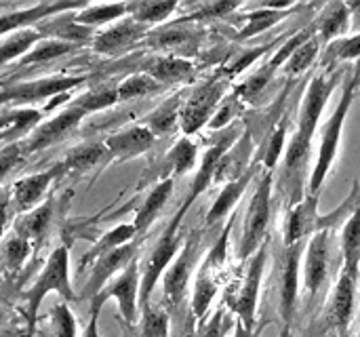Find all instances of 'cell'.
<instances>
[{"label": "cell", "instance_id": "cell-1", "mask_svg": "<svg viewBox=\"0 0 360 337\" xmlns=\"http://www.w3.org/2000/svg\"><path fill=\"white\" fill-rule=\"evenodd\" d=\"M344 68L338 70H321L308 84V91L302 99L300 114H297V127L295 133L285 150V158L281 165V177H278V190L287 198V205H297L306 194V173L312 156V141L314 133L319 129L321 116L335 91V87L346 78Z\"/></svg>", "mask_w": 360, "mask_h": 337}, {"label": "cell", "instance_id": "cell-2", "mask_svg": "<svg viewBox=\"0 0 360 337\" xmlns=\"http://www.w3.org/2000/svg\"><path fill=\"white\" fill-rule=\"evenodd\" d=\"M360 205V182L352 184L350 194L346 201L331 213L321 215L319 213V196L306 194L297 205L287 209L285 226H283V245L291 247L297 243H304L306 239H312L319 232L333 230L340 224H346V220L352 215V211Z\"/></svg>", "mask_w": 360, "mask_h": 337}, {"label": "cell", "instance_id": "cell-3", "mask_svg": "<svg viewBox=\"0 0 360 337\" xmlns=\"http://www.w3.org/2000/svg\"><path fill=\"white\" fill-rule=\"evenodd\" d=\"M360 89V80L354 76V70L346 72L344 78V87H342V97L340 103L335 106L333 114L329 116V120L323 127V135H321V144H319V154L314 160V167L310 171V179H308V194L319 196L323 184L327 182L338 154H340V144H342V133H344V125L346 118L350 114V108L356 99V93Z\"/></svg>", "mask_w": 360, "mask_h": 337}, {"label": "cell", "instance_id": "cell-4", "mask_svg": "<svg viewBox=\"0 0 360 337\" xmlns=\"http://www.w3.org/2000/svg\"><path fill=\"white\" fill-rule=\"evenodd\" d=\"M49 293H57L63 302H76L78 295L74 293L72 281H70V249L68 245H59L49 255L46 264L42 266L36 281L30 285V289L23 291L25 302V319H27V336L34 333L38 310Z\"/></svg>", "mask_w": 360, "mask_h": 337}, {"label": "cell", "instance_id": "cell-5", "mask_svg": "<svg viewBox=\"0 0 360 337\" xmlns=\"http://www.w3.org/2000/svg\"><path fill=\"white\" fill-rule=\"evenodd\" d=\"M272 186H274V171L262 169V177L257 182V188L245 213L243 239L238 245L240 262H249L255 255V251L270 239L268 226H270V215H272Z\"/></svg>", "mask_w": 360, "mask_h": 337}, {"label": "cell", "instance_id": "cell-6", "mask_svg": "<svg viewBox=\"0 0 360 337\" xmlns=\"http://www.w3.org/2000/svg\"><path fill=\"white\" fill-rule=\"evenodd\" d=\"M184 211L179 209L173 220L169 222V226L165 228V232L160 234L156 247L150 251V255L146 257L143 266H141V289H139V310L143 306L150 304L152 291L156 287V283L165 276L167 268L173 264V260L177 257V253L181 251L186 239L179 234L181 222H184Z\"/></svg>", "mask_w": 360, "mask_h": 337}, {"label": "cell", "instance_id": "cell-7", "mask_svg": "<svg viewBox=\"0 0 360 337\" xmlns=\"http://www.w3.org/2000/svg\"><path fill=\"white\" fill-rule=\"evenodd\" d=\"M89 76H65V74H55V76H44L36 80H23L15 84H6L0 89V106H13V108H32V103L55 99L63 93H70L72 89H78L84 84Z\"/></svg>", "mask_w": 360, "mask_h": 337}, {"label": "cell", "instance_id": "cell-8", "mask_svg": "<svg viewBox=\"0 0 360 337\" xmlns=\"http://www.w3.org/2000/svg\"><path fill=\"white\" fill-rule=\"evenodd\" d=\"M139 289H141V266L137 262V257L112 281L108 283V287L91 302V310H99L103 308V304L108 300H116L118 304V312L124 321L127 327H135L137 325V317H139Z\"/></svg>", "mask_w": 360, "mask_h": 337}, {"label": "cell", "instance_id": "cell-9", "mask_svg": "<svg viewBox=\"0 0 360 337\" xmlns=\"http://www.w3.org/2000/svg\"><path fill=\"white\" fill-rule=\"evenodd\" d=\"M268 249H270V239L249 260L247 274L240 283V289L226 300L228 306L232 308V312L240 319V323L247 329H255V323H257L255 317H257L262 281H264V272H266V264H268Z\"/></svg>", "mask_w": 360, "mask_h": 337}, {"label": "cell", "instance_id": "cell-10", "mask_svg": "<svg viewBox=\"0 0 360 337\" xmlns=\"http://www.w3.org/2000/svg\"><path fill=\"white\" fill-rule=\"evenodd\" d=\"M228 91V78H213L200 84L181 106L179 112V127L186 137L198 133L205 125L211 122L213 114L217 112L224 95Z\"/></svg>", "mask_w": 360, "mask_h": 337}, {"label": "cell", "instance_id": "cell-11", "mask_svg": "<svg viewBox=\"0 0 360 337\" xmlns=\"http://www.w3.org/2000/svg\"><path fill=\"white\" fill-rule=\"evenodd\" d=\"M86 116L89 114L82 108H78L76 103H68L61 112H57L53 118L40 122L23 141H19L21 154L30 156L34 152H42V150L63 141L65 137H70L80 127V122Z\"/></svg>", "mask_w": 360, "mask_h": 337}, {"label": "cell", "instance_id": "cell-12", "mask_svg": "<svg viewBox=\"0 0 360 337\" xmlns=\"http://www.w3.org/2000/svg\"><path fill=\"white\" fill-rule=\"evenodd\" d=\"M356 287H359V281L340 270L338 283H335V287L327 300V306L319 319L321 325L329 333L350 337V327H352L354 310H356Z\"/></svg>", "mask_w": 360, "mask_h": 337}, {"label": "cell", "instance_id": "cell-13", "mask_svg": "<svg viewBox=\"0 0 360 337\" xmlns=\"http://www.w3.org/2000/svg\"><path fill=\"white\" fill-rule=\"evenodd\" d=\"M331 232L325 230L314 234L306 245V260H304V289L306 300L312 306L316 298L323 293L329 276H331Z\"/></svg>", "mask_w": 360, "mask_h": 337}, {"label": "cell", "instance_id": "cell-14", "mask_svg": "<svg viewBox=\"0 0 360 337\" xmlns=\"http://www.w3.org/2000/svg\"><path fill=\"white\" fill-rule=\"evenodd\" d=\"M240 133H245V129H243V125L240 122H232L228 129H224L221 131V135L217 137V141L205 152V156H202V160H200V165H198V169H196V175H194V182H192V188H190V192H188V196H186V201L181 203V211L184 213H188V209L194 205V201L213 184V179H215V171H217V165H219V160L224 158V154L240 139Z\"/></svg>", "mask_w": 360, "mask_h": 337}, {"label": "cell", "instance_id": "cell-15", "mask_svg": "<svg viewBox=\"0 0 360 337\" xmlns=\"http://www.w3.org/2000/svg\"><path fill=\"white\" fill-rule=\"evenodd\" d=\"M306 253V241L285 247L278 274V317L283 325H293L300 300V264Z\"/></svg>", "mask_w": 360, "mask_h": 337}, {"label": "cell", "instance_id": "cell-16", "mask_svg": "<svg viewBox=\"0 0 360 337\" xmlns=\"http://www.w3.org/2000/svg\"><path fill=\"white\" fill-rule=\"evenodd\" d=\"M139 247H141V241L135 239L133 243H129V245H124V247H120V249H116V251H110V253L101 255L97 262H93V266H91V276H89V281L84 283L80 298L93 302V300L108 287L110 279L116 276V274H120V272L137 257Z\"/></svg>", "mask_w": 360, "mask_h": 337}, {"label": "cell", "instance_id": "cell-17", "mask_svg": "<svg viewBox=\"0 0 360 337\" xmlns=\"http://www.w3.org/2000/svg\"><path fill=\"white\" fill-rule=\"evenodd\" d=\"M198 245L200 239L198 234H190L181 247V251L177 253V257L173 260V264L167 268L165 276H162V291H165V300L171 308H177L184 298H186V289H188V281L192 276V268H194V260L198 253Z\"/></svg>", "mask_w": 360, "mask_h": 337}, {"label": "cell", "instance_id": "cell-18", "mask_svg": "<svg viewBox=\"0 0 360 337\" xmlns=\"http://www.w3.org/2000/svg\"><path fill=\"white\" fill-rule=\"evenodd\" d=\"M63 177L59 165L46 169V171H38L25 177H19L13 186H11V198H13V207L17 213H27L32 209H36L38 205H42L49 188Z\"/></svg>", "mask_w": 360, "mask_h": 337}, {"label": "cell", "instance_id": "cell-19", "mask_svg": "<svg viewBox=\"0 0 360 337\" xmlns=\"http://www.w3.org/2000/svg\"><path fill=\"white\" fill-rule=\"evenodd\" d=\"M148 25L137 23L131 17H124L108 27H101L93 38H91V49L93 53L99 55H118L120 51L133 46L137 40H141L148 34Z\"/></svg>", "mask_w": 360, "mask_h": 337}, {"label": "cell", "instance_id": "cell-20", "mask_svg": "<svg viewBox=\"0 0 360 337\" xmlns=\"http://www.w3.org/2000/svg\"><path fill=\"white\" fill-rule=\"evenodd\" d=\"M82 6H86L84 2H40L34 6H25V8H17V11H8L0 15V36L6 34H17L21 30L32 27L34 23L46 19V17H57L61 13L68 11H80Z\"/></svg>", "mask_w": 360, "mask_h": 337}, {"label": "cell", "instance_id": "cell-21", "mask_svg": "<svg viewBox=\"0 0 360 337\" xmlns=\"http://www.w3.org/2000/svg\"><path fill=\"white\" fill-rule=\"evenodd\" d=\"M108 154H110V163L112 160H131L137 158L141 154H146L150 148H154L156 144V135L146 127V125H131L124 127L112 135H108L103 139Z\"/></svg>", "mask_w": 360, "mask_h": 337}, {"label": "cell", "instance_id": "cell-22", "mask_svg": "<svg viewBox=\"0 0 360 337\" xmlns=\"http://www.w3.org/2000/svg\"><path fill=\"white\" fill-rule=\"evenodd\" d=\"M312 25L316 30V38L321 40L323 49L329 42L348 36L350 25H352V13H350L348 2H340V0L338 2H327L321 8V13L314 15Z\"/></svg>", "mask_w": 360, "mask_h": 337}, {"label": "cell", "instance_id": "cell-23", "mask_svg": "<svg viewBox=\"0 0 360 337\" xmlns=\"http://www.w3.org/2000/svg\"><path fill=\"white\" fill-rule=\"evenodd\" d=\"M251 154H253V137H251L249 131H245L240 135V139L219 160L213 184H217V182L230 184V182H234L238 177H243L253 167L251 165Z\"/></svg>", "mask_w": 360, "mask_h": 337}, {"label": "cell", "instance_id": "cell-24", "mask_svg": "<svg viewBox=\"0 0 360 337\" xmlns=\"http://www.w3.org/2000/svg\"><path fill=\"white\" fill-rule=\"evenodd\" d=\"M42 110L38 108H11L0 116V144H19L23 141L40 122Z\"/></svg>", "mask_w": 360, "mask_h": 337}, {"label": "cell", "instance_id": "cell-25", "mask_svg": "<svg viewBox=\"0 0 360 337\" xmlns=\"http://www.w3.org/2000/svg\"><path fill=\"white\" fill-rule=\"evenodd\" d=\"M141 72L152 76L158 84H175L190 80L196 68L192 61L177 55H156L141 65Z\"/></svg>", "mask_w": 360, "mask_h": 337}, {"label": "cell", "instance_id": "cell-26", "mask_svg": "<svg viewBox=\"0 0 360 337\" xmlns=\"http://www.w3.org/2000/svg\"><path fill=\"white\" fill-rule=\"evenodd\" d=\"M295 11H300V4L293 2H278V4H264L259 8H255L253 13L245 15V25L243 30L236 34L238 40H249L257 34H264L266 30L274 27L278 21H283L285 17L293 15Z\"/></svg>", "mask_w": 360, "mask_h": 337}, {"label": "cell", "instance_id": "cell-27", "mask_svg": "<svg viewBox=\"0 0 360 337\" xmlns=\"http://www.w3.org/2000/svg\"><path fill=\"white\" fill-rule=\"evenodd\" d=\"M259 163H255L243 177H238V179H234V182H230V184H226V188L219 192V196L215 198V203H213V207L209 209V213H207V217H205V226L207 228H211V226H215V224H219L224 217H228L230 213H232V209L236 207V203L243 198V194L247 192V188H249V184L253 182V177L257 175V171H259Z\"/></svg>", "mask_w": 360, "mask_h": 337}, {"label": "cell", "instance_id": "cell-28", "mask_svg": "<svg viewBox=\"0 0 360 337\" xmlns=\"http://www.w3.org/2000/svg\"><path fill=\"white\" fill-rule=\"evenodd\" d=\"M110 163V154H108V148L103 141H84V144H78L76 148L68 150V154L63 156L59 165L61 173L68 175V173H84V171H91L93 167H99V165H105Z\"/></svg>", "mask_w": 360, "mask_h": 337}, {"label": "cell", "instance_id": "cell-29", "mask_svg": "<svg viewBox=\"0 0 360 337\" xmlns=\"http://www.w3.org/2000/svg\"><path fill=\"white\" fill-rule=\"evenodd\" d=\"M340 251H342V272L350 274L359 281L360 274V205L352 211V215L342 226L340 236Z\"/></svg>", "mask_w": 360, "mask_h": 337}, {"label": "cell", "instance_id": "cell-30", "mask_svg": "<svg viewBox=\"0 0 360 337\" xmlns=\"http://www.w3.org/2000/svg\"><path fill=\"white\" fill-rule=\"evenodd\" d=\"M173 186H175V179H173V177H165V179H160V182L152 188V192L146 196V201H143V205H141V209L137 211L135 222H133V226H135V230H137L139 236L146 234V232L150 230V226L158 220L160 211L165 209V205L169 203V198H171V194H173Z\"/></svg>", "mask_w": 360, "mask_h": 337}, {"label": "cell", "instance_id": "cell-31", "mask_svg": "<svg viewBox=\"0 0 360 337\" xmlns=\"http://www.w3.org/2000/svg\"><path fill=\"white\" fill-rule=\"evenodd\" d=\"M72 21L80 27H108L124 17H129V2H114V4H86L80 11L70 15Z\"/></svg>", "mask_w": 360, "mask_h": 337}, {"label": "cell", "instance_id": "cell-32", "mask_svg": "<svg viewBox=\"0 0 360 337\" xmlns=\"http://www.w3.org/2000/svg\"><path fill=\"white\" fill-rule=\"evenodd\" d=\"M53 211H55V201H44L36 209L19 215L13 224V230L17 236L27 239L30 243H38L51 228L53 222Z\"/></svg>", "mask_w": 360, "mask_h": 337}, {"label": "cell", "instance_id": "cell-33", "mask_svg": "<svg viewBox=\"0 0 360 337\" xmlns=\"http://www.w3.org/2000/svg\"><path fill=\"white\" fill-rule=\"evenodd\" d=\"M137 230L133 224H120L116 228H112L110 232H105L103 236H99V241L80 257V270H84L86 266H93V262H97L101 255L110 253V251H116L129 243H133L137 239Z\"/></svg>", "mask_w": 360, "mask_h": 337}, {"label": "cell", "instance_id": "cell-34", "mask_svg": "<svg viewBox=\"0 0 360 337\" xmlns=\"http://www.w3.org/2000/svg\"><path fill=\"white\" fill-rule=\"evenodd\" d=\"M346 61H360V32L338 38L321 51V70H338Z\"/></svg>", "mask_w": 360, "mask_h": 337}, {"label": "cell", "instance_id": "cell-35", "mask_svg": "<svg viewBox=\"0 0 360 337\" xmlns=\"http://www.w3.org/2000/svg\"><path fill=\"white\" fill-rule=\"evenodd\" d=\"M44 38H49L46 32L36 30V27H27L17 34H11L4 42H0V68H4L13 61H19Z\"/></svg>", "mask_w": 360, "mask_h": 337}, {"label": "cell", "instance_id": "cell-36", "mask_svg": "<svg viewBox=\"0 0 360 337\" xmlns=\"http://www.w3.org/2000/svg\"><path fill=\"white\" fill-rule=\"evenodd\" d=\"M217 295V272L207 268L205 264L198 270L196 283H194V295H192V314L196 323H205V317Z\"/></svg>", "mask_w": 360, "mask_h": 337}, {"label": "cell", "instance_id": "cell-37", "mask_svg": "<svg viewBox=\"0 0 360 337\" xmlns=\"http://www.w3.org/2000/svg\"><path fill=\"white\" fill-rule=\"evenodd\" d=\"M82 44L70 42V40H61V38H44L40 40L27 55H23L17 61V68H25V65H38V63H49L53 59H59L63 55L74 53L76 49H80Z\"/></svg>", "mask_w": 360, "mask_h": 337}, {"label": "cell", "instance_id": "cell-38", "mask_svg": "<svg viewBox=\"0 0 360 337\" xmlns=\"http://www.w3.org/2000/svg\"><path fill=\"white\" fill-rule=\"evenodd\" d=\"M196 158H198V148L190 137H181L175 141V146L167 152L165 156V167L169 169V177H181L188 171H192L196 167Z\"/></svg>", "mask_w": 360, "mask_h": 337}, {"label": "cell", "instance_id": "cell-39", "mask_svg": "<svg viewBox=\"0 0 360 337\" xmlns=\"http://www.w3.org/2000/svg\"><path fill=\"white\" fill-rule=\"evenodd\" d=\"M181 99L179 97H173V99H167L162 106H158L154 112H150L146 116V120L141 125H146L156 137H165V135H171L175 129H177V122H179V112H181Z\"/></svg>", "mask_w": 360, "mask_h": 337}, {"label": "cell", "instance_id": "cell-40", "mask_svg": "<svg viewBox=\"0 0 360 337\" xmlns=\"http://www.w3.org/2000/svg\"><path fill=\"white\" fill-rule=\"evenodd\" d=\"M177 8L175 0H162V2H152V0H137V2H129V17L135 19L141 25H156L167 21L173 11Z\"/></svg>", "mask_w": 360, "mask_h": 337}, {"label": "cell", "instance_id": "cell-41", "mask_svg": "<svg viewBox=\"0 0 360 337\" xmlns=\"http://www.w3.org/2000/svg\"><path fill=\"white\" fill-rule=\"evenodd\" d=\"M34 243H30L23 236H17L15 232L2 243L0 249V268L8 274H15L23 268V264L27 262L30 253H32Z\"/></svg>", "mask_w": 360, "mask_h": 337}, {"label": "cell", "instance_id": "cell-42", "mask_svg": "<svg viewBox=\"0 0 360 337\" xmlns=\"http://www.w3.org/2000/svg\"><path fill=\"white\" fill-rule=\"evenodd\" d=\"M133 337H169V314L152 304L139 310V327H127Z\"/></svg>", "mask_w": 360, "mask_h": 337}, {"label": "cell", "instance_id": "cell-43", "mask_svg": "<svg viewBox=\"0 0 360 337\" xmlns=\"http://www.w3.org/2000/svg\"><path fill=\"white\" fill-rule=\"evenodd\" d=\"M321 49H323V44H321V40H319L316 36H312L308 42H304V44L289 57V61L283 65L285 76L293 78V76H300V74H304L306 70H310V68L321 59Z\"/></svg>", "mask_w": 360, "mask_h": 337}, {"label": "cell", "instance_id": "cell-44", "mask_svg": "<svg viewBox=\"0 0 360 337\" xmlns=\"http://www.w3.org/2000/svg\"><path fill=\"white\" fill-rule=\"evenodd\" d=\"M162 84H158L152 76L139 72V74H133L129 78H124L116 91H118V101H131V99H139V97H148L156 91H160Z\"/></svg>", "mask_w": 360, "mask_h": 337}, {"label": "cell", "instance_id": "cell-45", "mask_svg": "<svg viewBox=\"0 0 360 337\" xmlns=\"http://www.w3.org/2000/svg\"><path fill=\"white\" fill-rule=\"evenodd\" d=\"M72 103L82 108L86 114H95V112H101V110L116 106L118 103V91H116V87H97V89L86 91L84 95L72 99Z\"/></svg>", "mask_w": 360, "mask_h": 337}, {"label": "cell", "instance_id": "cell-46", "mask_svg": "<svg viewBox=\"0 0 360 337\" xmlns=\"http://www.w3.org/2000/svg\"><path fill=\"white\" fill-rule=\"evenodd\" d=\"M285 144H287V118H281V122L276 125V129H272L264 152H262V160H257L264 169L274 171L283 152H285Z\"/></svg>", "mask_w": 360, "mask_h": 337}, {"label": "cell", "instance_id": "cell-47", "mask_svg": "<svg viewBox=\"0 0 360 337\" xmlns=\"http://www.w3.org/2000/svg\"><path fill=\"white\" fill-rule=\"evenodd\" d=\"M49 321L55 337H78V323L68 302H57L49 312Z\"/></svg>", "mask_w": 360, "mask_h": 337}, {"label": "cell", "instance_id": "cell-48", "mask_svg": "<svg viewBox=\"0 0 360 337\" xmlns=\"http://www.w3.org/2000/svg\"><path fill=\"white\" fill-rule=\"evenodd\" d=\"M287 40V36H283V38H276V40H272L270 44H264V46H255V49H249V51H243L232 63H228L226 65V70H224V76L230 80V78H234L236 74H240V72H245L247 68H251L253 63H255V59H259L268 49H278L283 42Z\"/></svg>", "mask_w": 360, "mask_h": 337}, {"label": "cell", "instance_id": "cell-49", "mask_svg": "<svg viewBox=\"0 0 360 337\" xmlns=\"http://www.w3.org/2000/svg\"><path fill=\"white\" fill-rule=\"evenodd\" d=\"M240 2H228V0H217V2H207L202 6H198L196 11H192L190 15H186L184 19H179V23L184 21H198V19H215V17H228L230 13L238 11Z\"/></svg>", "mask_w": 360, "mask_h": 337}, {"label": "cell", "instance_id": "cell-50", "mask_svg": "<svg viewBox=\"0 0 360 337\" xmlns=\"http://www.w3.org/2000/svg\"><path fill=\"white\" fill-rule=\"evenodd\" d=\"M228 327H230V319H228V312L224 308L215 310V314L205 323L198 325L194 337H226L228 333Z\"/></svg>", "mask_w": 360, "mask_h": 337}, {"label": "cell", "instance_id": "cell-51", "mask_svg": "<svg viewBox=\"0 0 360 337\" xmlns=\"http://www.w3.org/2000/svg\"><path fill=\"white\" fill-rule=\"evenodd\" d=\"M238 97L234 95V97H230V99H226V101H221V106L217 108V112L213 114V118H211V122L207 125L209 129H213V131H217V129H228L230 127V122H232V118H234V114H236V101Z\"/></svg>", "mask_w": 360, "mask_h": 337}, {"label": "cell", "instance_id": "cell-52", "mask_svg": "<svg viewBox=\"0 0 360 337\" xmlns=\"http://www.w3.org/2000/svg\"><path fill=\"white\" fill-rule=\"evenodd\" d=\"M13 198H11V188L0 190V239L6 234L8 226H11V217H13Z\"/></svg>", "mask_w": 360, "mask_h": 337}, {"label": "cell", "instance_id": "cell-53", "mask_svg": "<svg viewBox=\"0 0 360 337\" xmlns=\"http://www.w3.org/2000/svg\"><path fill=\"white\" fill-rule=\"evenodd\" d=\"M82 337H101V333H99V310H91V317H89V323H86V329H84Z\"/></svg>", "mask_w": 360, "mask_h": 337}, {"label": "cell", "instance_id": "cell-54", "mask_svg": "<svg viewBox=\"0 0 360 337\" xmlns=\"http://www.w3.org/2000/svg\"><path fill=\"white\" fill-rule=\"evenodd\" d=\"M264 327H266V323L257 325L255 329H247V327L238 321L236 327H234V337H259L262 336V331H264Z\"/></svg>", "mask_w": 360, "mask_h": 337}, {"label": "cell", "instance_id": "cell-55", "mask_svg": "<svg viewBox=\"0 0 360 337\" xmlns=\"http://www.w3.org/2000/svg\"><path fill=\"white\" fill-rule=\"evenodd\" d=\"M278 337H295V333H293V325H283Z\"/></svg>", "mask_w": 360, "mask_h": 337}, {"label": "cell", "instance_id": "cell-56", "mask_svg": "<svg viewBox=\"0 0 360 337\" xmlns=\"http://www.w3.org/2000/svg\"><path fill=\"white\" fill-rule=\"evenodd\" d=\"M352 70H354V76H356V78L360 80V61L356 63V68H352Z\"/></svg>", "mask_w": 360, "mask_h": 337}, {"label": "cell", "instance_id": "cell-57", "mask_svg": "<svg viewBox=\"0 0 360 337\" xmlns=\"http://www.w3.org/2000/svg\"><path fill=\"white\" fill-rule=\"evenodd\" d=\"M2 323H4V310L0 308V325H2Z\"/></svg>", "mask_w": 360, "mask_h": 337}, {"label": "cell", "instance_id": "cell-58", "mask_svg": "<svg viewBox=\"0 0 360 337\" xmlns=\"http://www.w3.org/2000/svg\"><path fill=\"white\" fill-rule=\"evenodd\" d=\"M325 337H340V336H338V333H327Z\"/></svg>", "mask_w": 360, "mask_h": 337}]
</instances>
